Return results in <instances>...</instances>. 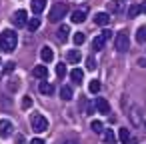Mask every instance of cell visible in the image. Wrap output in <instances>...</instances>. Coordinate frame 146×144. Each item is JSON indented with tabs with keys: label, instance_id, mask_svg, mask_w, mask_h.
<instances>
[{
	"label": "cell",
	"instance_id": "obj_34",
	"mask_svg": "<svg viewBox=\"0 0 146 144\" xmlns=\"http://www.w3.org/2000/svg\"><path fill=\"white\" fill-rule=\"evenodd\" d=\"M30 144H44V140H42V138H32Z\"/></svg>",
	"mask_w": 146,
	"mask_h": 144
},
{
	"label": "cell",
	"instance_id": "obj_15",
	"mask_svg": "<svg viewBox=\"0 0 146 144\" xmlns=\"http://www.w3.org/2000/svg\"><path fill=\"white\" fill-rule=\"evenodd\" d=\"M84 18H86V12H84V10H76V12H72V22H74V24L84 22Z\"/></svg>",
	"mask_w": 146,
	"mask_h": 144
},
{
	"label": "cell",
	"instance_id": "obj_5",
	"mask_svg": "<svg viewBox=\"0 0 146 144\" xmlns=\"http://www.w3.org/2000/svg\"><path fill=\"white\" fill-rule=\"evenodd\" d=\"M12 22H14L16 28L26 26V24H28V14H26V10H16L14 16H12Z\"/></svg>",
	"mask_w": 146,
	"mask_h": 144
},
{
	"label": "cell",
	"instance_id": "obj_1",
	"mask_svg": "<svg viewBox=\"0 0 146 144\" xmlns=\"http://www.w3.org/2000/svg\"><path fill=\"white\" fill-rule=\"evenodd\" d=\"M18 44V36L14 30H4L2 34H0V50L4 52H12Z\"/></svg>",
	"mask_w": 146,
	"mask_h": 144
},
{
	"label": "cell",
	"instance_id": "obj_4",
	"mask_svg": "<svg viewBox=\"0 0 146 144\" xmlns=\"http://www.w3.org/2000/svg\"><path fill=\"white\" fill-rule=\"evenodd\" d=\"M32 130L38 132V134H40V132H46V130H48V120H46L42 114H34V116H32Z\"/></svg>",
	"mask_w": 146,
	"mask_h": 144
},
{
	"label": "cell",
	"instance_id": "obj_3",
	"mask_svg": "<svg viewBox=\"0 0 146 144\" xmlns=\"http://www.w3.org/2000/svg\"><path fill=\"white\" fill-rule=\"evenodd\" d=\"M114 46H116V50H118V52H128V48H130L128 34H126V32L116 34V38H114Z\"/></svg>",
	"mask_w": 146,
	"mask_h": 144
},
{
	"label": "cell",
	"instance_id": "obj_29",
	"mask_svg": "<svg viewBox=\"0 0 146 144\" xmlns=\"http://www.w3.org/2000/svg\"><path fill=\"white\" fill-rule=\"evenodd\" d=\"M130 118H132V122H134V124H140V112H138L136 108L132 110V116H130Z\"/></svg>",
	"mask_w": 146,
	"mask_h": 144
},
{
	"label": "cell",
	"instance_id": "obj_9",
	"mask_svg": "<svg viewBox=\"0 0 146 144\" xmlns=\"http://www.w3.org/2000/svg\"><path fill=\"white\" fill-rule=\"evenodd\" d=\"M30 8H32V12L34 14H42V10L46 8V0H32V2H30Z\"/></svg>",
	"mask_w": 146,
	"mask_h": 144
},
{
	"label": "cell",
	"instance_id": "obj_17",
	"mask_svg": "<svg viewBox=\"0 0 146 144\" xmlns=\"http://www.w3.org/2000/svg\"><path fill=\"white\" fill-rule=\"evenodd\" d=\"M32 74L36 76V78H46V74H48V70H46V66H34V70H32Z\"/></svg>",
	"mask_w": 146,
	"mask_h": 144
},
{
	"label": "cell",
	"instance_id": "obj_22",
	"mask_svg": "<svg viewBox=\"0 0 146 144\" xmlns=\"http://www.w3.org/2000/svg\"><path fill=\"white\" fill-rule=\"evenodd\" d=\"M140 12H142V10H140V6H138V4H132V6L128 8V18H136Z\"/></svg>",
	"mask_w": 146,
	"mask_h": 144
},
{
	"label": "cell",
	"instance_id": "obj_24",
	"mask_svg": "<svg viewBox=\"0 0 146 144\" xmlns=\"http://www.w3.org/2000/svg\"><path fill=\"white\" fill-rule=\"evenodd\" d=\"M90 126H92V130H94L96 134H102V132H104V126H102V122H100V120H92V124H90Z\"/></svg>",
	"mask_w": 146,
	"mask_h": 144
},
{
	"label": "cell",
	"instance_id": "obj_36",
	"mask_svg": "<svg viewBox=\"0 0 146 144\" xmlns=\"http://www.w3.org/2000/svg\"><path fill=\"white\" fill-rule=\"evenodd\" d=\"M140 10H142V12H144V14H146V0H144V2H142V4H140Z\"/></svg>",
	"mask_w": 146,
	"mask_h": 144
},
{
	"label": "cell",
	"instance_id": "obj_2",
	"mask_svg": "<svg viewBox=\"0 0 146 144\" xmlns=\"http://www.w3.org/2000/svg\"><path fill=\"white\" fill-rule=\"evenodd\" d=\"M66 12H68V6H66L64 2H58V4L50 10V16H48V18H50V22H58L60 18H64Z\"/></svg>",
	"mask_w": 146,
	"mask_h": 144
},
{
	"label": "cell",
	"instance_id": "obj_8",
	"mask_svg": "<svg viewBox=\"0 0 146 144\" xmlns=\"http://www.w3.org/2000/svg\"><path fill=\"white\" fill-rule=\"evenodd\" d=\"M96 110H98L100 114H108V112H110L108 100H106V98H96Z\"/></svg>",
	"mask_w": 146,
	"mask_h": 144
},
{
	"label": "cell",
	"instance_id": "obj_21",
	"mask_svg": "<svg viewBox=\"0 0 146 144\" xmlns=\"http://www.w3.org/2000/svg\"><path fill=\"white\" fill-rule=\"evenodd\" d=\"M104 142L106 144H114L116 142V134L112 130H104Z\"/></svg>",
	"mask_w": 146,
	"mask_h": 144
},
{
	"label": "cell",
	"instance_id": "obj_19",
	"mask_svg": "<svg viewBox=\"0 0 146 144\" xmlns=\"http://www.w3.org/2000/svg\"><path fill=\"white\" fill-rule=\"evenodd\" d=\"M60 98H62V100H72V88H70V86H62Z\"/></svg>",
	"mask_w": 146,
	"mask_h": 144
},
{
	"label": "cell",
	"instance_id": "obj_30",
	"mask_svg": "<svg viewBox=\"0 0 146 144\" xmlns=\"http://www.w3.org/2000/svg\"><path fill=\"white\" fill-rule=\"evenodd\" d=\"M14 68H16V64H14V62H8V64L4 66V74H10V72H14Z\"/></svg>",
	"mask_w": 146,
	"mask_h": 144
},
{
	"label": "cell",
	"instance_id": "obj_14",
	"mask_svg": "<svg viewBox=\"0 0 146 144\" xmlns=\"http://www.w3.org/2000/svg\"><path fill=\"white\" fill-rule=\"evenodd\" d=\"M70 78H72V82L80 84V82H82V78H84V72H82L80 68H74V70L70 72Z\"/></svg>",
	"mask_w": 146,
	"mask_h": 144
},
{
	"label": "cell",
	"instance_id": "obj_31",
	"mask_svg": "<svg viewBox=\"0 0 146 144\" xmlns=\"http://www.w3.org/2000/svg\"><path fill=\"white\" fill-rule=\"evenodd\" d=\"M30 106H32V98L30 96H24L22 98V108H30Z\"/></svg>",
	"mask_w": 146,
	"mask_h": 144
},
{
	"label": "cell",
	"instance_id": "obj_23",
	"mask_svg": "<svg viewBox=\"0 0 146 144\" xmlns=\"http://www.w3.org/2000/svg\"><path fill=\"white\" fill-rule=\"evenodd\" d=\"M88 90H90L92 94H98V92H100V80H90Z\"/></svg>",
	"mask_w": 146,
	"mask_h": 144
},
{
	"label": "cell",
	"instance_id": "obj_10",
	"mask_svg": "<svg viewBox=\"0 0 146 144\" xmlns=\"http://www.w3.org/2000/svg\"><path fill=\"white\" fill-rule=\"evenodd\" d=\"M40 56H42L44 62H52V60H54V52H52L50 46H44V48L40 50Z\"/></svg>",
	"mask_w": 146,
	"mask_h": 144
},
{
	"label": "cell",
	"instance_id": "obj_33",
	"mask_svg": "<svg viewBox=\"0 0 146 144\" xmlns=\"http://www.w3.org/2000/svg\"><path fill=\"white\" fill-rule=\"evenodd\" d=\"M110 10H112V12H118V10H120V4H118V2H110Z\"/></svg>",
	"mask_w": 146,
	"mask_h": 144
},
{
	"label": "cell",
	"instance_id": "obj_28",
	"mask_svg": "<svg viewBox=\"0 0 146 144\" xmlns=\"http://www.w3.org/2000/svg\"><path fill=\"white\" fill-rule=\"evenodd\" d=\"M86 66H88V70H96V60L92 56H88L86 58Z\"/></svg>",
	"mask_w": 146,
	"mask_h": 144
},
{
	"label": "cell",
	"instance_id": "obj_11",
	"mask_svg": "<svg viewBox=\"0 0 146 144\" xmlns=\"http://www.w3.org/2000/svg\"><path fill=\"white\" fill-rule=\"evenodd\" d=\"M38 90H40V94H46V96H50V94L54 92V86H52L50 82H40V84H38Z\"/></svg>",
	"mask_w": 146,
	"mask_h": 144
},
{
	"label": "cell",
	"instance_id": "obj_13",
	"mask_svg": "<svg viewBox=\"0 0 146 144\" xmlns=\"http://www.w3.org/2000/svg\"><path fill=\"white\" fill-rule=\"evenodd\" d=\"M104 44H106V38H104V36H100V34L92 40V48H94V50H102V48H104Z\"/></svg>",
	"mask_w": 146,
	"mask_h": 144
},
{
	"label": "cell",
	"instance_id": "obj_32",
	"mask_svg": "<svg viewBox=\"0 0 146 144\" xmlns=\"http://www.w3.org/2000/svg\"><path fill=\"white\" fill-rule=\"evenodd\" d=\"M100 36H104L106 40H110V38H112V30H108V28H104V30L100 32Z\"/></svg>",
	"mask_w": 146,
	"mask_h": 144
},
{
	"label": "cell",
	"instance_id": "obj_27",
	"mask_svg": "<svg viewBox=\"0 0 146 144\" xmlns=\"http://www.w3.org/2000/svg\"><path fill=\"white\" fill-rule=\"evenodd\" d=\"M84 40H86V36H84V32H76L74 34V44H84Z\"/></svg>",
	"mask_w": 146,
	"mask_h": 144
},
{
	"label": "cell",
	"instance_id": "obj_12",
	"mask_svg": "<svg viewBox=\"0 0 146 144\" xmlns=\"http://www.w3.org/2000/svg\"><path fill=\"white\" fill-rule=\"evenodd\" d=\"M26 26H28V30H30V32L38 30V28H40V18H38V14H36L34 18H28V24H26Z\"/></svg>",
	"mask_w": 146,
	"mask_h": 144
},
{
	"label": "cell",
	"instance_id": "obj_35",
	"mask_svg": "<svg viewBox=\"0 0 146 144\" xmlns=\"http://www.w3.org/2000/svg\"><path fill=\"white\" fill-rule=\"evenodd\" d=\"M92 110H94V106L88 102V106H86V114H92Z\"/></svg>",
	"mask_w": 146,
	"mask_h": 144
},
{
	"label": "cell",
	"instance_id": "obj_18",
	"mask_svg": "<svg viewBox=\"0 0 146 144\" xmlns=\"http://www.w3.org/2000/svg\"><path fill=\"white\" fill-rule=\"evenodd\" d=\"M66 60L72 62V64H76V62L80 60V52H78V50H70V52L66 54Z\"/></svg>",
	"mask_w": 146,
	"mask_h": 144
},
{
	"label": "cell",
	"instance_id": "obj_26",
	"mask_svg": "<svg viewBox=\"0 0 146 144\" xmlns=\"http://www.w3.org/2000/svg\"><path fill=\"white\" fill-rule=\"evenodd\" d=\"M56 76H58V78H64V76H66V64H62V62L56 64Z\"/></svg>",
	"mask_w": 146,
	"mask_h": 144
},
{
	"label": "cell",
	"instance_id": "obj_16",
	"mask_svg": "<svg viewBox=\"0 0 146 144\" xmlns=\"http://www.w3.org/2000/svg\"><path fill=\"white\" fill-rule=\"evenodd\" d=\"M68 34H70V28H68L66 24H62V26L58 28V38H60L62 42H66V40H68Z\"/></svg>",
	"mask_w": 146,
	"mask_h": 144
},
{
	"label": "cell",
	"instance_id": "obj_37",
	"mask_svg": "<svg viewBox=\"0 0 146 144\" xmlns=\"http://www.w3.org/2000/svg\"><path fill=\"white\" fill-rule=\"evenodd\" d=\"M24 142V136H16V144H22Z\"/></svg>",
	"mask_w": 146,
	"mask_h": 144
},
{
	"label": "cell",
	"instance_id": "obj_20",
	"mask_svg": "<svg viewBox=\"0 0 146 144\" xmlns=\"http://www.w3.org/2000/svg\"><path fill=\"white\" fill-rule=\"evenodd\" d=\"M118 138H120L124 144H128V142H130V132H128V128H120V132H118Z\"/></svg>",
	"mask_w": 146,
	"mask_h": 144
},
{
	"label": "cell",
	"instance_id": "obj_6",
	"mask_svg": "<svg viewBox=\"0 0 146 144\" xmlns=\"http://www.w3.org/2000/svg\"><path fill=\"white\" fill-rule=\"evenodd\" d=\"M12 130H14V126L10 120H0V136L2 138H8L12 134Z\"/></svg>",
	"mask_w": 146,
	"mask_h": 144
},
{
	"label": "cell",
	"instance_id": "obj_38",
	"mask_svg": "<svg viewBox=\"0 0 146 144\" xmlns=\"http://www.w3.org/2000/svg\"><path fill=\"white\" fill-rule=\"evenodd\" d=\"M62 144H78V142H74V140H66V142H62Z\"/></svg>",
	"mask_w": 146,
	"mask_h": 144
},
{
	"label": "cell",
	"instance_id": "obj_7",
	"mask_svg": "<svg viewBox=\"0 0 146 144\" xmlns=\"http://www.w3.org/2000/svg\"><path fill=\"white\" fill-rule=\"evenodd\" d=\"M108 22H110V14H108V12H96V14H94V24L106 26Z\"/></svg>",
	"mask_w": 146,
	"mask_h": 144
},
{
	"label": "cell",
	"instance_id": "obj_25",
	"mask_svg": "<svg viewBox=\"0 0 146 144\" xmlns=\"http://www.w3.org/2000/svg\"><path fill=\"white\" fill-rule=\"evenodd\" d=\"M136 40H138V42H146V26H140V28H138Z\"/></svg>",
	"mask_w": 146,
	"mask_h": 144
}]
</instances>
